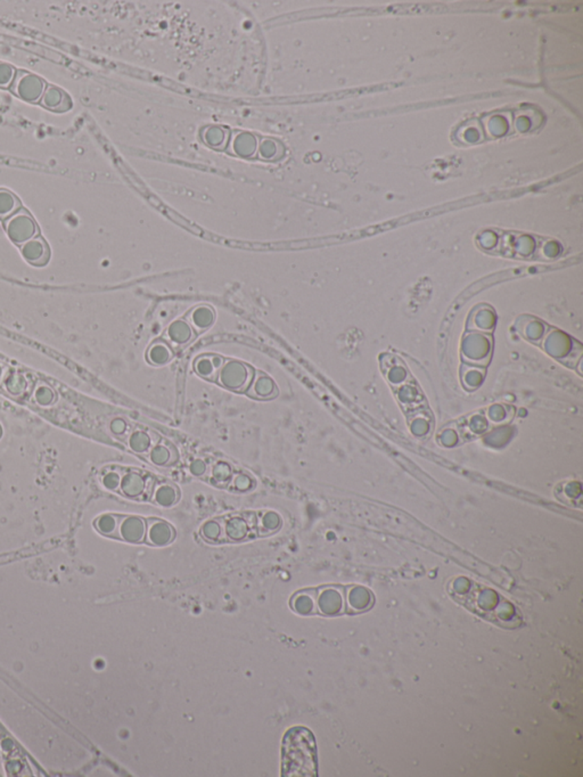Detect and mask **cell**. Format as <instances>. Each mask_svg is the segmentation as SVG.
<instances>
[{
	"instance_id": "26",
	"label": "cell",
	"mask_w": 583,
	"mask_h": 777,
	"mask_svg": "<svg viewBox=\"0 0 583 777\" xmlns=\"http://www.w3.org/2000/svg\"><path fill=\"white\" fill-rule=\"evenodd\" d=\"M121 479H122V476L120 473L108 472L103 476L102 483L107 490L117 492V490L120 489Z\"/></svg>"
},
{
	"instance_id": "25",
	"label": "cell",
	"mask_w": 583,
	"mask_h": 777,
	"mask_svg": "<svg viewBox=\"0 0 583 777\" xmlns=\"http://www.w3.org/2000/svg\"><path fill=\"white\" fill-rule=\"evenodd\" d=\"M149 360L153 364L156 365H163L166 364L168 360L171 358V353L169 351L168 348L160 346V347H153L149 351Z\"/></svg>"
},
{
	"instance_id": "24",
	"label": "cell",
	"mask_w": 583,
	"mask_h": 777,
	"mask_svg": "<svg viewBox=\"0 0 583 777\" xmlns=\"http://www.w3.org/2000/svg\"><path fill=\"white\" fill-rule=\"evenodd\" d=\"M231 483H233V489L240 492H250L253 486H254V483H253V480L251 479V476H247L245 473H237V474H235V476H233Z\"/></svg>"
},
{
	"instance_id": "6",
	"label": "cell",
	"mask_w": 583,
	"mask_h": 777,
	"mask_svg": "<svg viewBox=\"0 0 583 777\" xmlns=\"http://www.w3.org/2000/svg\"><path fill=\"white\" fill-rule=\"evenodd\" d=\"M146 534L149 544L166 546L175 539V532L168 522L159 518H151L149 520V525H146Z\"/></svg>"
},
{
	"instance_id": "3",
	"label": "cell",
	"mask_w": 583,
	"mask_h": 777,
	"mask_svg": "<svg viewBox=\"0 0 583 777\" xmlns=\"http://www.w3.org/2000/svg\"><path fill=\"white\" fill-rule=\"evenodd\" d=\"M45 89V82L40 77L23 70L17 71L13 84L10 86L14 95L29 103H39Z\"/></svg>"
},
{
	"instance_id": "14",
	"label": "cell",
	"mask_w": 583,
	"mask_h": 777,
	"mask_svg": "<svg viewBox=\"0 0 583 777\" xmlns=\"http://www.w3.org/2000/svg\"><path fill=\"white\" fill-rule=\"evenodd\" d=\"M276 393H277V388L275 383L263 374L258 375L250 388V395L254 398L269 399L275 397Z\"/></svg>"
},
{
	"instance_id": "1",
	"label": "cell",
	"mask_w": 583,
	"mask_h": 777,
	"mask_svg": "<svg viewBox=\"0 0 583 777\" xmlns=\"http://www.w3.org/2000/svg\"><path fill=\"white\" fill-rule=\"evenodd\" d=\"M317 774L316 742L308 729H292L283 745V775L314 776Z\"/></svg>"
},
{
	"instance_id": "16",
	"label": "cell",
	"mask_w": 583,
	"mask_h": 777,
	"mask_svg": "<svg viewBox=\"0 0 583 777\" xmlns=\"http://www.w3.org/2000/svg\"><path fill=\"white\" fill-rule=\"evenodd\" d=\"M120 523V516L113 514L102 515L95 521V527L104 536L117 537V529Z\"/></svg>"
},
{
	"instance_id": "2",
	"label": "cell",
	"mask_w": 583,
	"mask_h": 777,
	"mask_svg": "<svg viewBox=\"0 0 583 777\" xmlns=\"http://www.w3.org/2000/svg\"><path fill=\"white\" fill-rule=\"evenodd\" d=\"M3 227L10 240L17 245H23L39 234V227L35 218L24 207H21L17 214L3 221Z\"/></svg>"
},
{
	"instance_id": "18",
	"label": "cell",
	"mask_w": 583,
	"mask_h": 777,
	"mask_svg": "<svg viewBox=\"0 0 583 777\" xmlns=\"http://www.w3.org/2000/svg\"><path fill=\"white\" fill-rule=\"evenodd\" d=\"M314 604V594L312 590H303L295 594L292 599L291 606L295 612L310 613Z\"/></svg>"
},
{
	"instance_id": "22",
	"label": "cell",
	"mask_w": 583,
	"mask_h": 777,
	"mask_svg": "<svg viewBox=\"0 0 583 777\" xmlns=\"http://www.w3.org/2000/svg\"><path fill=\"white\" fill-rule=\"evenodd\" d=\"M211 476L217 483H227L233 478V467L228 463L219 462L212 469Z\"/></svg>"
},
{
	"instance_id": "9",
	"label": "cell",
	"mask_w": 583,
	"mask_h": 777,
	"mask_svg": "<svg viewBox=\"0 0 583 777\" xmlns=\"http://www.w3.org/2000/svg\"><path fill=\"white\" fill-rule=\"evenodd\" d=\"M153 502L162 507H171L178 502L179 490L173 483H156L153 488Z\"/></svg>"
},
{
	"instance_id": "15",
	"label": "cell",
	"mask_w": 583,
	"mask_h": 777,
	"mask_svg": "<svg viewBox=\"0 0 583 777\" xmlns=\"http://www.w3.org/2000/svg\"><path fill=\"white\" fill-rule=\"evenodd\" d=\"M282 516L274 511L263 512L259 518V534L261 536L274 534L282 527Z\"/></svg>"
},
{
	"instance_id": "10",
	"label": "cell",
	"mask_w": 583,
	"mask_h": 777,
	"mask_svg": "<svg viewBox=\"0 0 583 777\" xmlns=\"http://www.w3.org/2000/svg\"><path fill=\"white\" fill-rule=\"evenodd\" d=\"M146 489V481L140 473L128 472L122 476L120 490L124 495L130 498H136L143 495Z\"/></svg>"
},
{
	"instance_id": "28",
	"label": "cell",
	"mask_w": 583,
	"mask_h": 777,
	"mask_svg": "<svg viewBox=\"0 0 583 777\" xmlns=\"http://www.w3.org/2000/svg\"><path fill=\"white\" fill-rule=\"evenodd\" d=\"M189 471L193 476H201L207 472V464L204 460H195L189 465Z\"/></svg>"
},
{
	"instance_id": "19",
	"label": "cell",
	"mask_w": 583,
	"mask_h": 777,
	"mask_svg": "<svg viewBox=\"0 0 583 777\" xmlns=\"http://www.w3.org/2000/svg\"><path fill=\"white\" fill-rule=\"evenodd\" d=\"M149 460L156 467H164L171 462V450L164 444H156L149 449Z\"/></svg>"
},
{
	"instance_id": "17",
	"label": "cell",
	"mask_w": 583,
	"mask_h": 777,
	"mask_svg": "<svg viewBox=\"0 0 583 777\" xmlns=\"http://www.w3.org/2000/svg\"><path fill=\"white\" fill-rule=\"evenodd\" d=\"M201 536L209 543H218L224 537V523L221 520H210L202 525Z\"/></svg>"
},
{
	"instance_id": "23",
	"label": "cell",
	"mask_w": 583,
	"mask_h": 777,
	"mask_svg": "<svg viewBox=\"0 0 583 777\" xmlns=\"http://www.w3.org/2000/svg\"><path fill=\"white\" fill-rule=\"evenodd\" d=\"M17 75V70L5 62H0V88L7 89L13 84Z\"/></svg>"
},
{
	"instance_id": "4",
	"label": "cell",
	"mask_w": 583,
	"mask_h": 777,
	"mask_svg": "<svg viewBox=\"0 0 583 777\" xmlns=\"http://www.w3.org/2000/svg\"><path fill=\"white\" fill-rule=\"evenodd\" d=\"M252 371L244 364L229 362L220 371V382L230 390L240 391L250 384Z\"/></svg>"
},
{
	"instance_id": "31",
	"label": "cell",
	"mask_w": 583,
	"mask_h": 777,
	"mask_svg": "<svg viewBox=\"0 0 583 777\" xmlns=\"http://www.w3.org/2000/svg\"><path fill=\"white\" fill-rule=\"evenodd\" d=\"M1 432H3V431H1V427H0V437H1Z\"/></svg>"
},
{
	"instance_id": "21",
	"label": "cell",
	"mask_w": 583,
	"mask_h": 777,
	"mask_svg": "<svg viewBox=\"0 0 583 777\" xmlns=\"http://www.w3.org/2000/svg\"><path fill=\"white\" fill-rule=\"evenodd\" d=\"M35 399L40 406H50L56 402V393L48 384L40 383L35 391Z\"/></svg>"
},
{
	"instance_id": "5",
	"label": "cell",
	"mask_w": 583,
	"mask_h": 777,
	"mask_svg": "<svg viewBox=\"0 0 583 777\" xmlns=\"http://www.w3.org/2000/svg\"><path fill=\"white\" fill-rule=\"evenodd\" d=\"M23 258L35 267H45L50 259V249L45 238L35 237L21 246Z\"/></svg>"
},
{
	"instance_id": "27",
	"label": "cell",
	"mask_w": 583,
	"mask_h": 777,
	"mask_svg": "<svg viewBox=\"0 0 583 777\" xmlns=\"http://www.w3.org/2000/svg\"><path fill=\"white\" fill-rule=\"evenodd\" d=\"M7 388H8V391H10V393H13V395H20V393L24 391V388H26L24 379H23L21 375H14L12 379L8 380Z\"/></svg>"
},
{
	"instance_id": "30",
	"label": "cell",
	"mask_w": 583,
	"mask_h": 777,
	"mask_svg": "<svg viewBox=\"0 0 583 777\" xmlns=\"http://www.w3.org/2000/svg\"><path fill=\"white\" fill-rule=\"evenodd\" d=\"M3 367L0 366V380H1V377H3Z\"/></svg>"
},
{
	"instance_id": "29",
	"label": "cell",
	"mask_w": 583,
	"mask_h": 777,
	"mask_svg": "<svg viewBox=\"0 0 583 777\" xmlns=\"http://www.w3.org/2000/svg\"><path fill=\"white\" fill-rule=\"evenodd\" d=\"M111 429H112L114 433H124V430H126V424H124V422L121 421V420H115V421H113V423H112V425H111Z\"/></svg>"
},
{
	"instance_id": "13",
	"label": "cell",
	"mask_w": 583,
	"mask_h": 777,
	"mask_svg": "<svg viewBox=\"0 0 583 777\" xmlns=\"http://www.w3.org/2000/svg\"><path fill=\"white\" fill-rule=\"evenodd\" d=\"M221 363L222 360L219 357H201L195 362V371L204 379L216 380L220 371Z\"/></svg>"
},
{
	"instance_id": "8",
	"label": "cell",
	"mask_w": 583,
	"mask_h": 777,
	"mask_svg": "<svg viewBox=\"0 0 583 777\" xmlns=\"http://www.w3.org/2000/svg\"><path fill=\"white\" fill-rule=\"evenodd\" d=\"M40 102L45 109L56 113H64L72 109L70 96L61 88L55 87L52 84L47 86Z\"/></svg>"
},
{
	"instance_id": "11",
	"label": "cell",
	"mask_w": 583,
	"mask_h": 777,
	"mask_svg": "<svg viewBox=\"0 0 583 777\" xmlns=\"http://www.w3.org/2000/svg\"><path fill=\"white\" fill-rule=\"evenodd\" d=\"M249 530H250V525L247 521V518L242 516H233L224 523V537L227 538V541L233 543L244 541L249 534Z\"/></svg>"
},
{
	"instance_id": "12",
	"label": "cell",
	"mask_w": 583,
	"mask_h": 777,
	"mask_svg": "<svg viewBox=\"0 0 583 777\" xmlns=\"http://www.w3.org/2000/svg\"><path fill=\"white\" fill-rule=\"evenodd\" d=\"M22 207L21 201L13 191L0 188V221H5Z\"/></svg>"
},
{
	"instance_id": "20",
	"label": "cell",
	"mask_w": 583,
	"mask_h": 777,
	"mask_svg": "<svg viewBox=\"0 0 583 777\" xmlns=\"http://www.w3.org/2000/svg\"><path fill=\"white\" fill-rule=\"evenodd\" d=\"M129 446L135 453H144L151 449L152 440H151L149 434L145 433L143 431H136L130 437Z\"/></svg>"
},
{
	"instance_id": "7",
	"label": "cell",
	"mask_w": 583,
	"mask_h": 777,
	"mask_svg": "<svg viewBox=\"0 0 583 777\" xmlns=\"http://www.w3.org/2000/svg\"><path fill=\"white\" fill-rule=\"evenodd\" d=\"M146 536V522L140 516L120 518L117 537L129 543H140Z\"/></svg>"
}]
</instances>
